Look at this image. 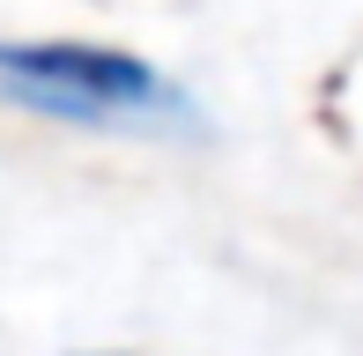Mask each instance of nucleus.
<instances>
[{
	"instance_id": "f257e3e1",
	"label": "nucleus",
	"mask_w": 363,
	"mask_h": 356,
	"mask_svg": "<svg viewBox=\"0 0 363 356\" xmlns=\"http://www.w3.org/2000/svg\"><path fill=\"white\" fill-rule=\"evenodd\" d=\"M0 104L82 126H201L186 89H171L148 60L104 45H0Z\"/></svg>"
}]
</instances>
